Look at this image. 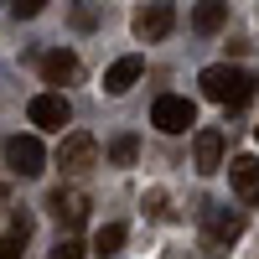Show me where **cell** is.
Returning <instances> with one entry per match:
<instances>
[{
  "label": "cell",
  "mask_w": 259,
  "mask_h": 259,
  "mask_svg": "<svg viewBox=\"0 0 259 259\" xmlns=\"http://www.w3.org/2000/svg\"><path fill=\"white\" fill-rule=\"evenodd\" d=\"M239 239H244V212H233V207H202V249L212 259H223Z\"/></svg>",
  "instance_id": "2"
},
{
  "label": "cell",
  "mask_w": 259,
  "mask_h": 259,
  "mask_svg": "<svg viewBox=\"0 0 259 259\" xmlns=\"http://www.w3.org/2000/svg\"><path fill=\"white\" fill-rule=\"evenodd\" d=\"M254 140H259V124H254Z\"/></svg>",
  "instance_id": "20"
},
{
  "label": "cell",
  "mask_w": 259,
  "mask_h": 259,
  "mask_svg": "<svg viewBox=\"0 0 259 259\" xmlns=\"http://www.w3.org/2000/svg\"><path fill=\"white\" fill-rule=\"evenodd\" d=\"M47 212H52L62 228H78L83 218H89V197H83L78 187H52L47 192Z\"/></svg>",
  "instance_id": "7"
},
{
  "label": "cell",
  "mask_w": 259,
  "mask_h": 259,
  "mask_svg": "<svg viewBox=\"0 0 259 259\" xmlns=\"http://www.w3.org/2000/svg\"><path fill=\"white\" fill-rule=\"evenodd\" d=\"M202 94L212 104H223V109H244L249 94H254V78L244 68H228V62H212V68H202Z\"/></svg>",
  "instance_id": "1"
},
{
  "label": "cell",
  "mask_w": 259,
  "mask_h": 259,
  "mask_svg": "<svg viewBox=\"0 0 259 259\" xmlns=\"http://www.w3.org/2000/svg\"><path fill=\"white\" fill-rule=\"evenodd\" d=\"M26 239H31V218H26V212H16L11 233H0V259H21V249H26Z\"/></svg>",
  "instance_id": "14"
},
{
  "label": "cell",
  "mask_w": 259,
  "mask_h": 259,
  "mask_svg": "<svg viewBox=\"0 0 259 259\" xmlns=\"http://www.w3.org/2000/svg\"><path fill=\"white\" fill-rule=\"evenodd\" d=\"M57 166L68 171V177L94 171V166H99V140H94V135H83V130H78V135H68V140L57 145Z\"/></svg>",
  "instance_id": "4"
},
{
  "label": "cell",
  "mask_w": 259,
  "mask_h": 259,
  "mask_svg": "<svg viewBox=\"0 0 259 259\" xmlns=\"http://www.w3.org/2000/svg\"><path fill=\"white\" fill-rule=\"evenodd\" d=\"M228 182H233V197H239L244 207L259 202V161L254 156H233L228 161Z\"/></svg>",
  "instance_id": "9"
},
{
  "label": "cell",
  "mask_w": 259,
  "mask_h": 259,
  "mask_svg": "<svg viewBox=\"0 0 259 259\" xmlns=\"http://www.w3.org/2000/svg\"><path fill=\"white\" fill-rule=\"evenodd\" d=\"M171 26H177V6H171V0H150V6L135 16V36L140 41H161Z\"/></svg>",
  "instance_id": "8"
},
{
  "label": "cell",
  "mask_w": 259,
  "mask_h": 259,
  "mask_svg": "<svg viewBox=\"0 0 259 259\" xmlns=\"http://www.w3.org/2000/svg\"><path fill=\"white\" fill-rule=\"evenodd\" d=\"M6 166L16 171V177H36V171L47 166V150H41L36 135H11L6 140Z\"/></svg>",
  "instance_id": "5"
},
{
  "label": "cell",
  "mask_w": 259,
  "mask_h": 259,
  "mask_svg": "<svg viewBox=\"0 0 259 259\" xmlns=\"http://www.w3.org/2000/svg\"><path fill=\"white\" fill-rule=\"evenodd\" d=\"M228 26V0H197L192 6V31L197 36H218Z\"/></svg>",
  "instance_id": "11"
},
{
  "label": "cell",
  "mask_w": 259,
  "mask_h": 259,
  "mask_svg": "<svg viewBox=\"0 0 259 259\" xmlns=\"http://www.w3.org/2000/svg\"><path fill=\"white\" fill-rule=\"evenodd\" d=\"M52 254H57V259H83V254H89V244L68 233V239H57V249H52Z\"/></svg>",
  "instance_id": "17"
},
{
  "label": "cell",
  "mask_w": 259,
  "mask_h": 259,
  "mask_svg": "<svg viewBox=\"0 0 259 259\" xmlns=\"http://www.w3.org/2000/svg\"><path fill=\"white\" fill-rule=\"evenodd\" d=\"M0 197H6V187H0Z\"/></svg>",
  "instance_id": "21"
},
{
  "label": "cell",
  "mask_w": 259,
  "mask_h": 259,
  "mask_svg": "<svg viewBox=\"0 0 259 259\" xmlns=\"http://www.w3.org/2000/svg\"><path fill=\"white\" fill-rule=\"evenodd\" d=\"M135 156H140V140L135 135H114L109 140V161L114 166H135Z\"/></svg>",
  "instance_id": "16"
},
{
  "label": "cell",
  "mask_w": 259,
  "mask_h": 259,
  "mask_svg": "<svg viewBox=\"0 0 259 259\" xmlns=\"http://www.w3.org/2000/svg\"><path fill=\"white\" fill-rule=\"evenodd\" d=\"M41 11H47V0H16V16H21V21H31V16H41Z\"/></svg>",
  "instance_id": "19"
},
{
  "label": "cell",
  "mask_w": 259,
  "mask_h": 259,
  "mask_svg": "<svg viewBox=\"0 0 259 259\" xmlns=\"http://www.w3.org/2000/svg\"><path fill=\"white\" fill-rule=\"evenodd\" d=\"M150 124H156L161 135H187V130L197 124V104L182 99V94H161L156 109H150Z\"/></svg>",
  "instance_id": "3"
},
{
  "label": "cell",
  "mask_w": 259,
  "mask_h": 259,
  "mask_svg": "<svg viewBox=\"0 0 259 259\" xmlns=\"http://www.w3.org/2000/svg\"><path fill=\"white\" fill-rule=\"evenodd\" d=\"M119 244H124V223H104V228L94 233V244H89V254H99V259H109V254H119Z\"/></svg>",
  "instance_id": "15"
},
{
  "label": "cell",
  "mask_w": 259,
  "mask_h": 259,
  "mask_svg": "<svg viewBox=\"0 0 259 259\" xmlns=\"http://www.w3.org/2000/svg\"><path fill=\"white\" fill-rule=\"evenodd\" d=\"M223 166V130H197V171L212 177Z\"/></svg>",
  "instance_id": "13"
},
{
  "label": "cell",
  "mask_w": 259,
  "mask_h": 259,
  "mask_svg": "<svg viewBox=\"0 0 259 259\" xmlns=\"http://www.w3.org/2000/svg\"><path fill=\"white\" fill-rule=\"evenodd\" d=\"M41 78H47V83H57V94H62V83H78V78H83L78 52H68V47L47 52V57H41Z\"/></svg>",
  "instance_id": "10"
},
{
  "label": "cell",
  "mask_w": 259,
  "mask_h": 259,
  "mask_svg": "<svg viewBox=\"0 0 259 259\" xmlns=\"http://www.w3.org/2000/svg\"><path fill=\"white\" fill-rule=\"evenodd\" d=\"M26 119H31L36 130H62V124L73 119V104L62 99L57 89H52V94H36V99L26 104Z\"/></svg>",
  "instance_id": "6"
},
{
  "label": "cell",
  "mask_w": 259,
  "mask_h": 259,
  "mask_svg": "<svg viewBox=\"0 0 259 259\" xmlns=\"http://www.w3.org/2000/svg\"><path fill=\"white\" fill-rule=\"evenodd\" d=\"M145 212H150V218H171V207H166V192H161V187H150V192H145Z\"/></svg>",
  "instance_id": "18"
},
{
  "label": "cell",
  "mask_w": 259,
  "mask_h": 259,
  "mask_svg": "<svg viewBox=\"0 0 259 259\" xmlns=\"http://www.w3.org/2000/svg\"><path fill=\"white\" fill-rule=\"evenodd\" d=\"M140 73H145L140 57H119V62H109V73H104V89H109V94H130L140 83Z\"/></svg>",
  "instance_id": "12"
}]
</instances>
